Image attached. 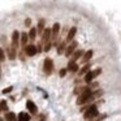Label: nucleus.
<instances>
[{"mask_svg": "<svg viewBox=\"0 0 121 121\" xmlns=\"http://www.w3.org/2000/svg\"><path fill=\"white\" fill-rule=\"evenodd\" d=\"M76 33H77V29H76V27H72V29L69 30V33H68L66 42H70V40H73V38H74V35H76Z\"/></svg>", "mask_w": 121, "mask_h": 121, "instance_id": "nucleus-11", "label": "nucleus"}, {"mask_svg": "<svg viewBox=\"0 0 121 121\" xmlns=\"http://www.w3.org/2000/svg\"><path fill=\"white\" fill-rule=\"evenodd\" d=\"M81 56H83V51H82V50L76 51V52H74V55H73V59H72V61H76L77 59H79Z\"/></svg>", "mask_w": 121, "mask_h": 121, "instance_id": "nucleus-18", "label": "nucleus"}, {"mask_svg": "<svg viewBox=\"0 0 121 121\" xmlns=\"http://www.w3.org/2000/svg\"><path fill=\"white\" fill-rule=\"evenodd\" d=\"M0 111H8V104H7L5 100L0 102Z\"/></svg>", "mask_w": 121, "mask_h": 121, "instance_id": "nucleus-22", "label": "nucleus"}, {"mask_svg": "<svg viewBox=\"0 0 121 121\" xmlns=\"http://www.w3.org/2000/svg\"><path fill=\"white\" fill-rule=\"evenodd\" d=\"M53 69V63L51 59H46L44 63H43V70H44L46 74H51Z\"/></svg>", "mask_w": 121, "mask_h": 121, "instance_id": "nucleus-2", "label": "nucleus"}, {"mask_svg": "<svg viewBox=\"0 0 121 121\" xmlns=\"http://www.w3.org/2000/svg\"><path fill=\"white\" fill-rule=\"evenodd\" d=\"M89 69H90V65H85L83 68L81 69V72H79V74H85V73H87V72H89Z\"/></svg>", "mask_w": 121, "mask_h": 121, "instance_id": "nucleus-23", "label": "nucleus"}, {"mask_svg": "<svg viewBox=\"0 0 121 121\" xmlns=\"http://www.w3.org/2000/svg\"><path fill=\"white\" fill-rule=\"evenodd\" d=\"M100 72H102L100 69H96V70H94V72H87V73H86V76H85V81H86L87 83H90V82H91L92 79L95 78V77H96V76H99V74H100Z\"/></svg>", "mask_w": 121, "mask_h": 121, "instance_id": "nucleus-4", "label": "nucleus"}, {"mask_svg": "<svg viewBox=\"0 0 121 121\" xmlns=\"http://www.w3.org/2000/svg\"><path fill=\"white\" fill-rule=\"evenodd\" d=\"M59 31H60V24H59V22H56V24H53V26H52V33H51V35H52V39L57 38Z\"/></svg>", "mask_w": 121, "mask_h": 121, "instance_id": "nucleus-9", "label": "nucleus"}, {"mask_svg": "<svg viewBox=\"0 0 121 121\" xmlns=\"http://www.w3.org/2000/svg\"><path fill=\"white\" fill-rule=\"evenodd\" d=\"M8 55H9V59L13 60V59L16 57V48H13L12 46H11V47H8Z\"/></svg>", "mask_w": 121, "mask_h": 121, "instance_id": "nucleus-16", "label": "nucleus"}, {"mask_svg": "<svg viewBox=\"0 0 121 121\" xmlns=\"http://www.w3.org/2000/svg\"><path fill=\"white\" fill-rule=\"evenodd\" d=\"M76 47H77V42H72V44L69 46L68 48H66V51H65V55H66V56L72 55V53L74 52V50H76Z\"/></svg>", "mask_w": 121, "mask_h": 121, "instance_id": "nucleus-10", "label": "nucleus"}, {"mask_svg": "<svg viewBox=\"0 0 121 121\" xmlns=\"http://www.w3.org/2000/svg\"><path fill=\"white\" fill-rule=\"evenodd\" d=\"M90 98H91V90L86 89L83 92H81V94H79L78 99H77V104H78V105L83 104V103L87 102V100H90Z\"/></svg>", "mask_w": 121, "mask_h": 121, "instance_id": "nucleus-1", "label": "nucleus"}, {"mask_svg": "<svg viewBox=\"0 0 121 121\" xmlns=\"http://www.w3.org/2000/svg\"><path fill=\"white\" fill-rule=\"evenodd\" d=\"M37 52H38L37 47H35V46H33V44H29V46H26V47H25V53H26L27 56H34Z\"/></svg>", "mask_w": 121, "mask_h": 121, "instance_id": "nucleus-7", "label": "nucleus"}, {"mask_svg": "<svg viewBox=\"0 0 121 121\" xmlns=\"http://www.w3.org/2000/svg\"><path fill=\"white\" fill-rule=\"evenodd\" d=\"M26 108H27V111H29L30 113H33V115H37L38 108H37V105L34 104V102H31V100H27V102H26Z\"/></svg>", "mask_w": 121, "mask_h": 121, "instance_id": "nucleus-5", "label": "nucleus"}, {"mask_svg": "<svg viewBox=\"0 0 121 121\" xmlns=\"http://www.w3.org/2000/svg\"><path fill=\"white\" fill-rule=\"evenodd\" d=\"M12 89H13L12 86H9V87H7V89H4V90H3V94H8V92H11Z\"/></svg>", "mask_w": 121, "mask_h": 121, "instance_id": "nucleus-25", "label": "nucleus"}, {"mask_svg": "<svg viewBox=\"0 0 121 121\" xmlns=\"http://www.w3.org/2000/svg\"><path fill=\"white\" fill-rule=\"evenodd\" d=\"M44 30V20H39V24H38V31L43 33Z\"/></svg>", "mask_w": 121, "mask_h": 121, "instance_id": "nucleus-21", "label": "nucleus"}, {"mask_svg": "<svg viewBox=\"0 0 121 121\" xmlns=\"http://www.w3.org/2000/svg\"><path fill=\"white\" fill-rule=\"evenodd\" d=\"M68 69L74 73V72H77V69H78V65L76 64V61H72V60H70V61L68 63Z\"/></svg>", "mask_w": 121, "mask_h": 121, "instance_id": "nucleus-12", "label": "nucleus"}, {"mask_svg": "<svg viewBox=\"0 0 121 121\" xmlns=\"http://www.w3.org/2000/svg\"><path fill=\"white\" fill-rule=\"evenodd\" d=\"M37 121H44V116H43V115H40L39 117L37 118Z\"/></svg>", "mask_w": 121, "mask_h": 121, "instance_id": "nucleus-29", "label": "nucleus"}, {"mask_svg": "<svg viewBox=\"0 0 121 121\" xmlns=\"http://www.w3.org/2000/svg\"><path fill=\"white\" fill-rule=\"evenodd\" d=\"M50 48H51V43H47L44 47V51H50Z\"/></svg>", "mask_w": 121, "mask_h": 121, "instance_id": "nucleus-28", "label": "nucleus"}, {"mask_svg": "<svg viewBox=\"0 0 121 121\" xmlns=\"http://www.w3.org/2000/svg\"><path fill=\"white\" fill-rule=\"evenodd\" d=\"M25 25H26V26H30V25H31V20L26 18V20H25Z\"/></svg>", "mask_w": 121, "mask_h": 121, "instance_id": "nucleus-26", "label": "nucleus"}, {"mask_svg": "<svg viewBox=\"0 0 121 121\" xmlns=\"http://www.w3.org/2000/svg\"><path fill=\"white\" fill-rule=\"evenodd\" d=\"M5 120L7 121H17V117L13 112H7L5 113Z\"/></svg>", "mask_w": 121, "mask_h": 121, "instance_id": "nucleus-14", "label": "nucleus"}, {"mask_svg": "<svg viewBox=\"0 0 121 121\" xmlns=\"http://www.w3.org/2000/svg\"><path fill=\"white\" fill-rule=\"evenodd\" d=\"M91 56H92V51H91V50L87 51V52H85L83 56H82V61H83V63H87V61L91 59Z\"/></svg>", "mask_w": 121, "mask_h": 121, "instance_id": "nucleus-15", "label": "nucleus"}, {"mask_svg": "<svg viewBox=\"0 0 121 121\" xmlns=\"http://www.w3.org/2000/svg\"><path fill=\"white\" fill-rule=\"evenodd\" d=\"M0 121H4V120H3V118H1V117H0Z\"/></svg>", "mask_w": 121, "mask_h": 121, "instance_id": "nucleus-30", "label": "nucleus"}, {"mask_svg": "<svg viewBox=\"0 0 121 121\" xmlns=\"http://www.w3.org/2000/svg\"><path fill=\"white\" fill-rule=\"evenodd\" d=\"M65 42H61L60 43V46H59V47H57V53H59V55H61V53H63L64 52V50H65Z\"/></svg>", "mask_w": 121, "mask_h": 121, "instance_id": "nucleus-20", "label": "nucleus"}, {"mask_svg": "<svg viewBox=\"0 0 121 121\" xmlns=\"http://www.w3.org/2000/svg\"><path fill=\"white\" fill-rule=\"evenodd\" d=\"M18 121H30V116L27 115V113H25V112H21V113H18Z\"/></svg>", "mask_w": 121, "mask_h": 121, "instance_id": "nucleus-13", "label": "nucleus"}, {"mask_svg": "<svg viewBox=\"0 0 121 121\" xmlns=\"http://www.w3.org/2000/svg\"><path fill=\"white\" fill-rule=\"evenodd\" d=\"M50 38H51V30L50 29H44L43 33H42V42L47 44L48 40H50Z\"/></svg>", "mask_w": 121, "mask_h": 121, "instance_id": "nucleus-8", "label": "nucleus"}, {"mask_svg": "<svg viewBox=\"0 0 121 121\" xmlns=\"http://www.w3.org/2000/svg\"><path fill=\"white\" fill-rule=\"evenodd\" d=\"M4 59H5V55H4V51H3V48H0V61H3Z\"/></svg>", "mask_w": 121, "mask_h": 121, "instance_id": "nucleus-24", "label": "nucleus"}, {"mask_svg": "<svg viewBox=\"0 0 121 121\" xmlns=\"http://www.w3.org/2000/svg\"><path fill=\"white\" fill-rule=\"evenodd\" d=\"M35 35H37V29H35V27H31L27 37H29V39H35Z\"/></svg>", "mask_w": 121, "mask_h": 121, "instance_id": "nucleus-19", "label": "nucleus"}, {"mask_svg": "<svg viewBox=\"0 0 121 121\" xmlns=\"http://www.w3.org/2000/svg\"><path fill=\"white\" fill-rule=\"evenodd\" d=\"M98 115V108H96V105H91L90 108H87L86 109V112H85V118H92V117H95V116Z\"/></svg>", "mask_w": 121, "mask_h": 121, "instance_id": "nucleus-3", "label": "nucleus"}, {"mask_svg": "<svg viewBox=\"0 0 121 121\" xmlns=\"http://www.w3.org/2000/svg\"><path fill=\"white\" fill-rule=\"evenodd\" d=\"M18 40H20V33L17 30H14L13 34H12V47L13 48H17L18 46Z\"/></svg>", "mask_w": 121, "mask_h": 121, "instance_id": "nucleus-6", "label": "nucleus"}, {"mask_svg": "<svg viewBox=\"0 0 121 121\" xmlns=\"http://www.w3.org/2000/svg\"><path fill=\"white\" fill-rule=\"evenodd\" d=\"M66 74V69H61L60 70V77H64Z\"/></svg>", "mask_w": 121, "mask_h": 121, "instance_id": "nucleus-27", "label": "nucleus"}, {"mask_svg": "<svg viewBox=\"0 0 121 121\" xmlns=\"http://www.w3.org/2000/svg\"><path fill=\"white\" fill-rule=\"evenodd\" d=\"M20 37H21V44H22V46H25V47H26L27 39H29V37H27V34H26V33H22V34L20 35Z\"/></svg>", "mask_w": 121, "mask_h": 121, "instance_id": "nucleus-17", "label": "nucleus"}]
</instances>
